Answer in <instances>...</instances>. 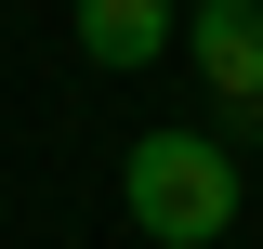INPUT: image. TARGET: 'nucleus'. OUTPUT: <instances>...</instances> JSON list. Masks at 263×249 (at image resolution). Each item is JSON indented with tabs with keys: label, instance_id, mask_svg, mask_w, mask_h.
Instances as JSON below:
<instances>
[{
	"label": "nucleus",
	"instance_id": "obj_3",
	"mask_svg": "<svg viewBox=\"0 0 263 249\" xmlns=\"http://www.w3.org/2000/svg\"><path fill=\"white\" fill-rule=\"evenodd\" d=\"M171 39H184V13H171V0H79V53H92L105 79H145Z\"/></svg>",
	"mask_w": 263,
	"mask_h": 249
},
{
	"label": "nucleus",
	"instance_id": "obj_2",
	"mask_svg": "<svg viewBox=\"0 0 263 249\" xmlns=\"http://www.w3.org/2000/svg\"><path fill=\"white\" fill-rule=\"evenodd\" d=\"M184 53H197V79L224 105H263V0H197L184 13Z\"/></svg>",
	"mask_w": 263,
	"mask_h": 249
},
{
	"label": "nucleus",
	"instance_id": "obj_1",
	"mask_svg": "<svg viewBox=\"0 0 263 249\" xmlns=\"http://www.w3.org/2000/svg\"><path fill=\"white\" fill-rule=\"evenodd\" d=\"M119 197H132V236H158V249H211V236L237 223V157L211 144V131H132Z\"/></svg>",
	"mask_w": 263,
	"mask_h": 249
}]
</instances>
